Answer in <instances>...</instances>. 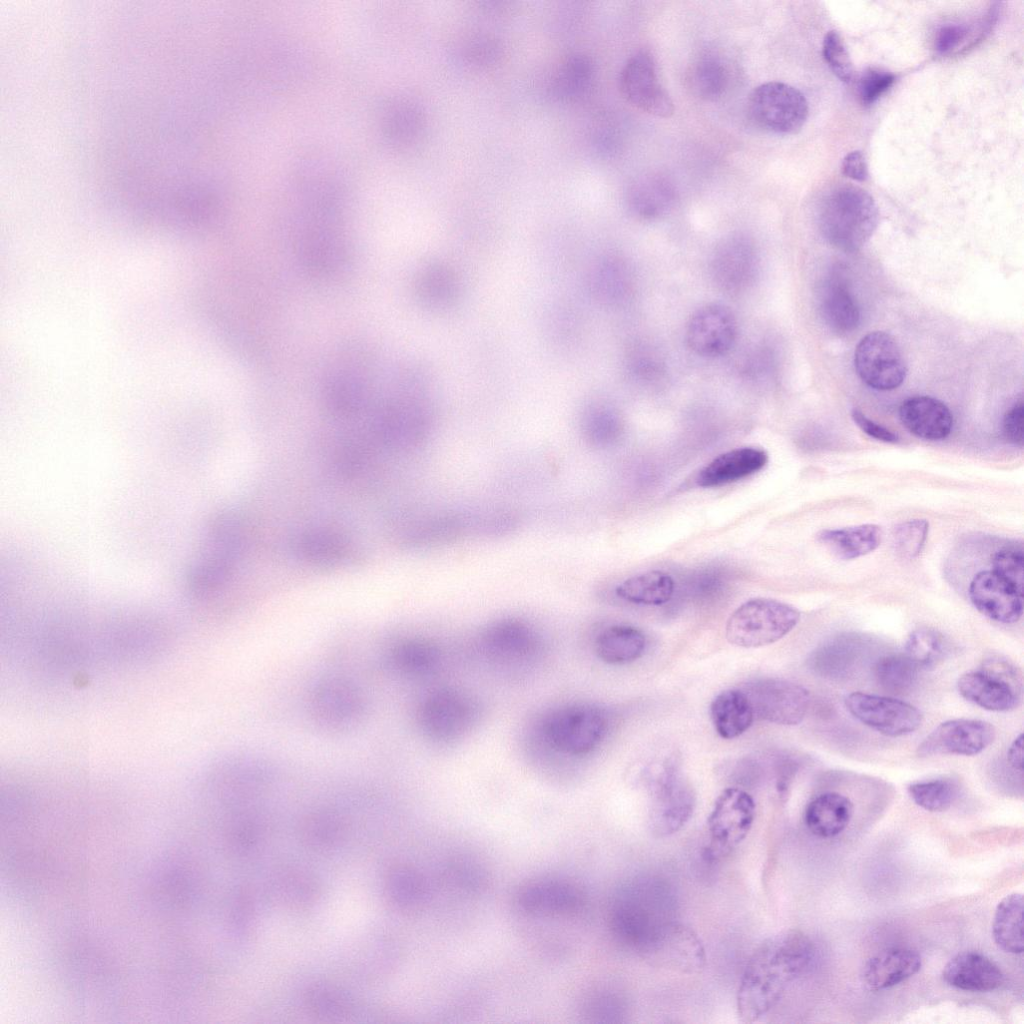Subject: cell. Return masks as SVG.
Listing matches in <instances>:
<instances>
[{"label": "cell", "instance_id": "6da1fadb", "mask_svg": "<svg viewBox=\"0 0 1024 1024\" xmlns=\"http://www.w3.org/2000/svg\"><path fill=\"white\" fill-rule=\"evenodd\" d=\"M816 949L799 931H786L766 939L749 958L737 991L741 1021L753 1023L780 1000L788 985L813 965Z\"/></svg>", "mask_w": 1024, "mask_h": 1024}, {"label": "cell", "instance_id": "7a4b0ae2", "mask_svg": "<svg viewBox=\"0 0 1024 1024\" xmlns=\"http://www.w3.org/2000/svg\"><path fill=\"white\" fill-rule=\"evenodd\" d=\"M879 212L872 196L852 185L835 187L819 209V228L825 240L839 250L855 252L871 238Z\"/></svg>", "mask_w": 1024, "mask_h": 1024}, {"label": "cell", "instance_id": "3957f363", "mask_svg": "<svg viewBox=\"0 0 1024 1024\" xmlns=\"http://www.w3.org/2000/svg\"><path fill=\"white\" fill-rule=\"evenodd\" d=\"M587 903V894L578 882L556 875L527 879L513 893L517 912L533 919L574 920L584 913Z\"/></svg>", "mask_w": 1024, "mask_h": 1024}, {"label": "cell", "instance_id": "277c9868", "mask_svg": "<svg viewBox=\"0 0 1024 1024\" xmlns=\"http://www.w3.org/2000/svg\"><path fill=\"white\" fill-rule=\"evenodd\" d=\"M799 619V611L791 605L774 599H751L730 615L725 634L735 646L757 648L782 639Z\"/></svg>", "mask_w": 1024, "mask_h": 1024}, {"label": "cell", "instance_id": "5b68a950", "mask_svg": "<svg viewBox=\"0 0 1024 1024\" xmlns=\"http://www.w3.org/2000/svg\"><path fill=\"white\" fill-rule=\"evenodd\" d=\"M607 728L603 710L588 704H574L553 711L544 722L543 734L557 752L583 756L598 747Z\"/></svg>", "mask_w": 1024, "mask_h": 1024}, {"label": "cell", "instance_id": "8992f818", "mask_svg": "<svg viewBox=\"0 0 1024 1024\" xmlns=\"http://www.w3.org/2000/svg\"><path fill=\"white\" fill-rule=\"evenodd\" d=\"M808 102L795 87L778 81L757 86L748 99L752 121L765 131L789 135L798 132L808 117Z\"/></svg>", "mask_w": 1024, "mask_h": 1024}, {"label": "cell", "instance_id": "52a82bcc", "mask_svg": "<svg viewBox=\"0 0 1024 1024\" xmlns=\"http://www.w3.org/2000/svg\"><path fill=\"white\" fill-rule=\"evenodd\" d=\"M957 688L963 698L983 709L1006 712L1019 703L1021 681L1009 662L992 659L982 669L963 674Z\"/></svg>", "mask_w": 1024, "mask_h": 1024}, {"label": "cell", "instance_id": "ba28073f", "mask_svg": "<svg viewBox=\"0 0 1024 1024\" xmlns=\"http://www.w3.org/2000/svg\"><path fill=\"white\" fill-rule=\"evenodd\" d=\"M309 711L314 721L329 731H345L361 722L366 701L361 690L342 678H325L309 694Z\"/></svg>", "mask_w": 1024, "mask_h": 1024}, {"label": "cell", "instance_id": "9c48e42d", "mask_svg": "<svg viewBox=\"0 0 1024 1024\" xmlns=\"http://www.w3.org/2000/svg\"><path fill=\"white\" fill-rule=\"evenodd\" d=\"M854 367L865 384L881 391L899 387L907 374L896 340L883 331L871 332L859 341L854 353Z\"/></svg>", "mask_w": 1024, "mask_h": 1024}, {"label": "cell", "instance_id": "30bf717a", "mask_svg": "<svg viewBox=\"0 0 1024 1024\" xmlns=\"http://www.w3.org/2000/svg\"><path fill=\"white\" fill-rule=\"evenodd\" d=\"M758 719L778 724L797 725L805 717L809 693L801 685L779 678H760L743 689Z\"/></svg>", "mask_w": 1024, "mask_h": 1024}, {"label": "cell", "instance_id": "8fae6325", "mask_svg": "<svg viewBox=\"0 0 1024 1024\" xmlns=\"http://www.w3.org/2000/svg\"><path fill=\"white\" fill-rule=\"evenodd\" d=\"M755 811L753 798L744 790L726 788L719 794L708 817L712 856L728 853L748 835Z\"/></svg>", "mask_w": 1024, "mask_h": 1024}, {"label": "cell", "instance_id": "7c38bea8", "mask_svg": "<svg viewBox=\"0 0 1024 1024\" xmlns=\"http://www.w3.org/2000/svg\"><path fill=\"white\" fill-rule=\"evenodd\" d=\"M472 699L454 689L430 693L418 711L422 731L437 741L454 740L469 730L476 717Z\"/></svg>", "mask_w": 1024, "mask_h": 1024}, {"label": "cell", "instance_id": "4fadbf2b", "mask_svg": "<svg viewBox=\"0 0 1024 1024\" xmlns=\"http://www.w3.org/2000/svg\"><path fill=\"white\" fill-rule=\"evenodd\" d=\"M845 705L860 722L891 737L913 733L923 720L915 706L892 697L853 692L845 698Z\"/></svg>", "mask_w": 1024, "mask_h": 1024}, {"label": "cell", "instance_id": "5bb4252c", "mask_svg": "<svg viewBox=\"0 0 1024 1024\" xmlns=\"http://www.w3.org/2000/svg\"><path fill=\"white\" fill-rule=\"evenodd\" d=\"M619 87L625 100L645 113L661 118L674 113L673 101L658 79L653 58L646 52H637L626 61Z\"/></svg>", "mask_w": 1024, "mask_h": 1024}, {"label": "cell", "instance_id": "9a60e30c", "mask_svg": "<svg viewBox=\"0 0 1024 1024\" xmlns=\"http://www.w3.org/2000/svg\"><path fill=\"white\" fill-rule=\"evenodd\" d=\"M695 794L690 783L667 768L652 788L650 825L653 833L667 836L680 830L692 817Z\"/></svg>", "mask_w": 1024, "mask_h": 1024}, {"label": "cell", "instance_id": "2e32d148", "mask_svg": "<svg viewBox=\"0 0 1024 1024\" xmlns=\"http://www.w3.org/2000/svg\"><path fill=\"white\" fill-rule=\"evenodd\" d=\"M736 335L737 322L731 309L722 304H707L689 319L685 338L695 354L719 357L731 349Z\"/></svg>", "mask_w": 1024, "mask_h": 1024}, {"label": "cell", "instance_id": "e0dca14e", "mask_svg": "<svg viewBox=\"0 0 1024 1024\" xmlns=\"http://www.w3.org/2000/svg\"><path fill=\"white\" fill-rule=\"evenodd\" d=\"M995 739L992 724L976 719H953L937 726L919 745L920 756L954 754L972 756Z\"/></svg>", "mask_w": 1024, "mask_h": 1024}, {"label": "cell", "instance_id": "ac0fdd59", "mask_svg": "<svg viewBox=\"0 0 1024 1024\" xmlns=\"http://www.w3.org/2000/svg\"><path fill=\"white\" fill-rule=\"evenodd\" d=\"M969 597L979 612L996 622L1015 623L1023 613V593L993 570L974 576Z\"/></svg>", "mask_w": 1024, "mask_h": 1024}, {"label": "cell", "instance_id": "d6986e66", "mask_svg": "<svg viewBox=\"0 0 1024 1024\" xmlns=\"http://www.w3.org/2000/svg\"><path fill=\"white\" fill-rule=\"evenodd\" d=\"M757 261L756 248L748 238L730 236L715 248L711 261L713 278L727 292L742 291L754 279Z\"/></svg>", "mask_w": 1024, "mask_h": 1024}, {"label": "cell", "instance_id": "ffe728a7", "mask_svg": "<svg viewBox=\"0 0 1024 1024\" xmlns=\"http://www.w3.org/2000/svg\"><path fill=\"white\" fill-rule=\"evenodd\" d=\"M646 948L652 959L682 972L698 971L705 962L699 938L690 929L676 923L665 924Z\"/></svg>", "mask_w": 1024, "mask_h": 1024}, {"label": "cell", "instance_id": "44dd1931", "mask_svg": "<svg viewBox=\"0 0 1024 1024\" xmlns=\"http://www.w3.org/2000/svg\"><path fill=\"white\" fill-rule=\"evenodd\" d=\"M425 422V411L420 404L414 400H395L378 410L373 431L381 444L401 447L418 437Z\"/></svg>", "mask_w": 1024, "mask_h": 1024}, {"label": "cell", "instance_id": "7402d4cb", "mask_svg": "<svg viewBox=\"0 0 1024 1024\" xmlns=\"http://www.w3.org/2000/svg\"><path fill=\"white\" fill-rule=\"evenodd\" d=\"M902 424L915 436L926 440L946 438L953 427V415L940 400L930 396L906 399L899 408Z\"/></svg>", "mask_w": 1024, "mask_h": 1024}, {"label": "cell", "instance_id": "603a6c76", "mask_svg": "<svg viewBox=\"0 0 1024 1024\" xmlns=\"http://www.w3.org/2000/svg\"><path fill=\"white\" fill-rule=\"evenodd\" d=\"M943 979L950 986L961 990L986 992L999 988L1004 976L1000 968L986 956L963 952L946 964Z\"/></svg>", "mask_w": 1024, "mask_h": 1024}, {"label": "cell", "instance_id": "cb8c5ba5", "mask_svg": "<svg viewBox=\"0 0 1024 1024\" xmlns=\"http://www.w3.org/2000/svg\"><path fill=\"white\" fill-rule=\"evenodd\" d=\"M767 461L768 456L763 449L737 448L713 459L699 472L696 482L701 487L728 484L761 470Z\"/></svg>", "mask_w": 1024, "mask_h": 1024}, {"label": "cell", "instance_id": "d4e9b609", "mask_svg": "<svg viewBox=\"0 0 1024 1024\" xmlns=\"http://www.w3.org/2000/svg\"><path fill=\"white\" fill-rule=\"evenodd\" d=\"M920 955L908 948H891L871 957L864 965L862 979L872 990L892 987L916 974Z\"/></svg>", "mask_w": 1024, "mask_h": 1024}, {"label": "cell", "instance_id": "484cf974", "mask_svg": "<svg viewBox=\"0 0 1024 1024\" xmlns=\"http://www.w3.org/2000/svg\"><path fill=\"white\" fill-rule=\"evenodd\" d=\"M383 892L387 902L397 911L413 913L421 910L429 897L428 883L411 865H390L383 876Z\"/></svg>", "mask_w": 1024, "mask_h": 1024}, {"label": "cell", "instance_id": "4316f807", "mask_svg": "<svg viewBox=\"0 0 1024 1024\" xmlns=\"http://www.w3.org/2000/svg\"><path fill=\"white\" fill-rule=\"evenodd\" d=\"M417 299L427 308L442 310L455 304L461 280L450 265L432 262L419 270L414 282Z\"/></svg>", "mask_w": 1024, "mask_h": 1024}, {"label": "cell", "instance_id": "83f0119b", "mask_svg": "<svg viewBox=\"0 0 1024 1024\" xmlns=\"http://www.w3.org/2000/svg\"><path fill=\"white\" fill-rule=\"evenodd\" d=\"M853 815V804L844 795L826 792L809 802L804 821L810 832L818 837L830 838L841 833Z\"/></svg>", "mask_w": 1024, "mask_h": 1024}, {"label": "cell", "instance_id": "f1b7e54d", "mask_svg": "<svg viewBox=\"0 0 1024 1024\" xmlns=\"http://www.w3.org/2000/svg\"><path fill=\"white\" fill-rule=\"evenodd\" d=\"M302 266L311 274L326 277L335 274L345 264L347 248L343 240L328 231L307 235L300 247Z\"/></svg>", "mask_w": 1024, "mask_h": 1024}, {"label": "cell", "instance_id": "f546056e", "mask_svg": "<svg viewBox=\"0 0 1024 1024\" xmlns=\"http://www.w3.org/2000/svg\"><path fill=\"white\" fill-rule=\"evenodd\" d=\"M588 285L593 297L606 305H618L631 292L633 282L628 265L617 256H605L592 267Z\"/></svg>", "mask_w": 1024, "mask_h": 1024}, {"label": "cell", "instance_id": "4dcf8cb0", "mask_svg": "<svg viewBox=\"0 0 1024 1024\" xmlns=\"http://www.w3.org/2000/svg\"><path fill=\"white\" fill-rule=\"evenodd\" d=\"M713 726L724 739H734L746 732L755 718L746 693L728 689L719 693L711 703Z\"/></svg>", "mask_w": 1024, "mask_h": 1024}, {"label": "cell", "instance_id": "1f68e13d", "mask_svg": "<svg viewBox=\"0 0 1024 1024\" xmlns=\"http://www.w3.org/2000/svg\"><path fill=\"white\" fill-rule=\"evenodd\" d=\"M294 548L301 559L316 566L340 565L352 554L351 545L342 535L323 529L302 533Z\"/></svg>", "mask_w": 1024, "mask_h": 1024}, {"label": "cell", "instance_id": "d6a6232c", "mask_svg": "<svg viewBox=\"0 0 1024 1024\" xmlns=\"http://www.w3.org/2000/svg\"><path fill=\"white\" fill-rule=\"evenodd\" d=\"M368 390L365 381L356 374L340 372L332 375L323 388V402L326 410L338 418H350L358 414L367 402Z\"/></svg>", "mask_w": 1024, "mask_h": 1024}, {"label": "cell", "instance_id": "836d02e7", "mask_svg": "<svg viewBox=\"0 0 1024 1024\" xmlns=\"http://www.w3.org/2000/svg\"><path fill=\"white\" fill-rule=\"evenodd\" d=\"M398 949L394 939L382 932L371 933L358 941L351 952L352 967L362 976L379 978L394 968Z\"/></svg>", "mask_w": 1024, "mask_h": 1024}, {"label": "cell", "instance_id": "e575fe53", "mask_svg": "<svg viewBox=\"0 0 1024 1024\" xmlns=\"http://www.w3.org/2000/svg\"><path fill=\"white\" fill-rule=\"evenodd\" d=\"M820 310L826 325L838 334L853 331L860 322L857 302L847 285L836 278L829 280L821 293Z\"/></svg>", "mask_w": 1024, "mask_h": 1024}, {"label": "cell", "instance_id": "d590c367", "mask_svg": "<svg viewBox=\"0 0 1024 1024\" xmlns=\"http://www.w3.org/2000/svg\"><path fill=\"white\" fill-rule=\"evenodd\" d=\"M882 531L875 524H863L842 529L823 530L818 540L836 557L855 559L874 551L881 543Z\"/></svg>", "mask_w": 1024, "mask_h": 1024}, {"label": "cell", "instance_id": "8d00e7d4", "mask_svg": "<svg viewBox=\"0 0 1024 1024\" xmlns=\"http://www.w3.org/2000/svg\"><path fill=\"white\" fill-rule=\"evenodd\" d=\"M595 648L602 661L614 665L627 664L644 654L646 637L633 626L614 625L598 635Z\"/></svg>", "mask_w": 1024, "mask_h": 1024}, {"label": "cell", "instance_id": "74e56055", "mask_svg": "<svg viewBox=\"0 0 1024 1024\" xmlns=\"http://www.w3.org/2000/svg\"><path fill=\"white\" fill-rule=\"evenodd\" d=\"M593 78L591 60L584 54L574 53L565 57L556 67L550 90L559 100L577 101L588 93Z\"/></svg>", "mask_w": 1024, "mask_h": 1024}, {"label": "cell", "instance_id": "f35d334b", "mask_svg": "<svg viewBox=\"0 0 1024 1024\" xmlns=\"http://www.w3.org/2000/svg\"><path fill=\"white\" fill-rule=\"evenodd\" d=\"M1023 896L1012 893L1003 898L995 911L992 931L996 944L1005 952H1023Z\"/></svg>", "mask_w": 1024, "mask_h": 1024}, {"label": "cell", "instance_id": "ab89813d", "mask_svg": "<svg viewBox=\"0 0 1024 1024\" xmlns=\"http://www.w3.org/2000/svg\"><path fill=\"white\" fill-rule=\"evenodd\" d=\"M276 901L290 910H305L313 906L319 897V887L307 872L296 868L283 869L276 875L272 885Z\"/></svg>", "mask_w": 1024, "mask_h": 1024}, {"label": "cell", "instance_id": "60d3db41", "mask_svg": "<svg viewBox=\"0 0 1024 1024\" xmlns=\"http://www.w3.org/2000/svg\"><path fill=\"white\" fill-rule=\"evenodd\" d=\"M535 633L519 622H502L488 630L485 645L489 652L506 659L530 655L537 647Z\"/></svg>", "mask_w": 1024, "mask_h": 1024}, {"label": "cell", "instance_id": "b9f144b4", "mask_svg": "<svg viewBox=\"0 0 1024 1024\" xmlns=\"http://www.w3.org/2000/svg\"><path fill=\"white\" fill-rule=\"evenodd\" d=\"M673 592L672 577L657 570L633 576L616 588L620 598L644 605H662L671 599Z\"/></svg>", "mask_w": 1024, "mask_h": 1024}, {"label": "cell", "instance_id": "7bdbcfd3", "mask_svg": "<svg viewBox=\"0 0 1024 1024\" xmlns=\"http://www.w3.org/2000/svg\"><path fill=\"white\" fill-rule=\"evenodd\" d=\"M391 662L396 670L409 676H422L431 672L440 660L435 645L423 639H406L394 646Z\"/></svg>", "mask_w": 1024, "mask_h": 1024}, {"label": "cell", "instance_id": "ee69618b", "mask_svg": "<svg viewBox=\"0 0 1024 1024\" xmlns=\"http://www.w3.org/2000/svg\"><path fill=\"white\" fill-rule=\"evenodd\" d=\"M673 201V191L662 180L648 178L637 183L628 193V206L638 217L653 219L664 214Z\"/></svg>", "mask_w": 1024, "mask_h": 1024}, {"label": "cell", "instance_id": "f6af8a7d", "mask_svg": "<svg viewBox=\"0 0 1024 1024\" xmlns=\"http://www.w3.org/2000/svg\"><path fill=\"white\" fill-rule=\"evenodd\" d=\"M345 827L338 815L319 811L308 815L300 826V838L310 849L325 851L343 839Z\"/></svg>", "mask_w": 1024, "mask_h": 1024}, {"label": "cell", "instance_id": "bcb514c9", "mask_svg": "<svg viewBox=\"0 0 1024 1024\" xmlns=\"http://www.w3.org/2000/svg\"><path fill=\"white\" fill-rule=\"evenodd\" d=\"M947 653L946 639L940 632L931 628L914 630L905 643V655L919 669L937 665Z\"/></svg>", "mask_w": 1024, "mask_h": 1024}, {"label": "cell", "instance_id": "7dc6e473", "mask_svg": "<svg viewBox=\"0 0 1024 1024\" xmlns=\"http://www.w3.org/2000/svg\"><path fill=\"white\" fill-rule=\"evenodd\" d=\"M919 668L904 654L881 658L875 667L878 684L886 691L903 694L911 690Z\"/></svg>", "mask_w": 1024, "mask_h": 1024}, {"label": "cell", "instance_id": "c3c4849f", "mask_svg": "<svg viewBox=\"0 0 1024 1024\" xmlns=\"http://www.w3.org/2000/svg\"><path fill=\"white\" fill-rule=\"evenodd\" d=\"M912 800L931 812L947 810L957 795V787L949 779L919 781L908 786Z\"/></svg>", "mask_w": 1024, "mask_h": 1024}, {"label": "cell", "instance_id": "681fc988", "mask_svg": "<svg viewBox=\"0 0 1024 1024\" xmlns=\"http://www.w3.org/2000/svg\"><path fill=\"white\" fill-rule=\"evenodd\" d=\"M305 1001L314 1014L323 1017L345 1016L351 1009V1001L347 994L338 987L325 983L309 986L305 993Z\"/></svg>", "mask_w": 1024, "mask_h": 1024}, {"label": "cell", "instance_id": "f907efd6", "mask_svg": "<svg viewBox=\"0 0 1024 1024\" xmlns=\"http://www.w3.org/2000/svg\"><path fill=\"white\" fill-rule=\"evenodd\" d=\"M448 879L468 893H481L488 887L489 874L477 859L461 856L447 865Z\"/></svg>", "mask_w": 1024, "mask_h": 1024}, {"label": "cell", "instance_id": "816d5d0a", "mask_svg": "<svg viewBox=\"0 0 1024 1024\" xmlns=\"http://www.w3.org/2000/svg\"><path fill=\"white\" fill-rule=\"evenodd\" d=\"M691 80L693 88L701 97L716 99L726 88L727 72L719 61L707 58L695 66Z\"/></svg>", "mask_w": 1024, "mask_h": 1024}, {"label": "cell", "instance_id": "f5cc1de1", "mask_svg": "<svg viewBox=\"0 0 1024 1024\" xmlns=\"http://www.w3.org/2000/svg\"><path fill=\"white\" fill-rule=\"evenodd\" d=\"M929 523L925 519H913L897 525L893 532V544L897 553L906 559L917 557L927 539Z\"/></svg>", "mask_w": 1024, "mask_h": 1024}, {"label": "cell", "instance_id": "db71d44e", "mask_svg": "<svg viewBox=\"0 0 1024 1024\" xmlns=\"http://www.w3.org/2000/svg\"><path fill=\"white\" fill-rule=\"evenodd\" d=\"M993 571L1023 593L1024 556L1021 548L1005 547L994 555Z\"/></svg>", "mask_w": 1024, "mask_h": 1024}, {"label": "cell", "instance_id": "11a10c76", "mask_svg": "<svg viewBox=\"0 0 1024 1024\" xmlns=\"http://www.w3.org/2000/svg\"><path fill=\"white\" fill-rule=\"evenodd\" d=\"M822 53L831 71L841 81L849 82L853 74L852 63L843 40L836 31L826 34Z\"/></svg>", "mask_w": 1024, "mask_h": 1024}, {"label": "cell", "instance_id": "9f6ffc18", "mask_svg": "<svg viewBox=\"0 0 1024 1024\" xmlns=\"http://www.w3.org/2000/svg\"><path fill=\"white\" fill-rule=\"evenodd\" d=\"M628 369L639 381L654 383L665 372L664 364L655 353L648 350H634L628 358Z\"/></svg>", "mask_w": 1024, "mask_h": 1024}, {"label": "cell", "instance_id": "6f0895ef", "mask_svg": "<svg viewBox=\"0 0 1024 1024\" xmlns=\"http://www.w3.org/2000/svg\"><path fill=\"white\" fill-rule=\"evenodd\" d=\"M894 80V75L885 71L870 69L864 72L859 82V97L862 104H873L891 87Z\"/></svg>", "mask_w": 1024, "mask_h": 1024}, {"label": "cell", "instance_id": "680465c9", "mask_svg": "<svg viewBox=\"0 0 1024 1024\" xmlns=\"http://www.w3.org/2000/svg\"><path fill=\"white\" fill-rule=\"evenodd\" d=\"M1003 431L1006 439L1016 445L1022 446L1024 441V406L1023 401H1017L1005 414L1003 419Z\"/></svg>", "mask_w": 1024, "mask_h": 1024}, {"label": "cell", "instance_id": "91938a15", "mask_svg": "<svg viewBox=\"0 0 1024 1024\" xmlns=\"http://www.w3.org/2000/svg\"><path fill=\"white\" fill-rule=\"evenodd\" d=\"M968 28L962 24H947L942 26L935 39V49L941 54L950 53L957 48L968 35Z\"/></svg>", "mask_w": 1024, "mask_h": 1024}, {"label": "cell", "instance_id": "94428289", "mask_svg": "<svg viewBox=\"0 0 1024 1024\" xmlns=\"http://www.w3.org/2000/svg\"><path fill=\"white\" fill-rule=\"evenodd\" d=\"M851 416L855 424L870 437L887 443H895L898 441L897 434L884 426L875 423L860 410L856 408L853 409Z\"/></svg>", "mask_w": 1024, "mask_h": 1024}, {"label": "cell", "instance_id": "6125c7cd", "mask_svg": "<svg viewBox=\"0 0 1024 1024\" xmlns=\"http://www.w3.org/2000/svg\"><path fill=\"white\" fill-rule=\"evenodd\" d=\"M843 174L856 181H866L868 167L861 151H853L845 156L842 163Z\"/></svg>", "mask_w": 1024, "mask_h": 1024}, {"label": "cell", "instance_id": "be15d7a7", "mask_svg": "<svg viewBox=\"0 0 1024 1024\" xmlns=\"http://www.w3.org/2000/svg\"><path fill=\"white\" fill-rule=\"evenodd\" d=\"M237 912L238 927L244 930V932L246 930H248L249 932L251 927L253 926L254 920V905L251 899V895L249 893H244L243 897L240 900V905L237 909Z\"/></svg>", "mask_w": 1024, "mask_h": 1024}, {"label": "cell", "instance_id": "e7e4bbea", "mask_svg": "<svg viewBox=\"0 0 1024 1024\" xmlns=\"http://www.w3.org/2000/svg\"><path fill=\"white\" fill-rule=\"evenodd\" d=\"M1007 759L1010 766L1019 771H1023V735L1020 734L1010 745L1007 751Z\"/></svg>", "mask_w": 1024, "mask_h": 1024}]
</instances>
